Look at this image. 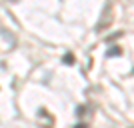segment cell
Masks as SVG:
<instances>
[{
  "instance_id": "1",
  "label": "cell",
  "mask_w": 134,
  "mask_h": 128,
  "mask_svg": "<svg viewBox=\"0 0 134 128\" xmlns=\"http://www.w3.org/2000/svg\"><path fill=\"white\" fill-rule=\"evenodd\" d=\"M72 60H74L72 54H66V56H64V62H66V64H72Z\"/></svg>"
},
{
  "instance_id": "2",
  "label": "cell",
  "mask_w": 134,
  "mask_h": 128,
  "mask_svg": "<svg viewBox=\"0 0 134 128\" xmlns=\"http://www.w3.org/2000/svg\"><path fill=\"white\" fill-rule=\"evenodd\" d=\"M120 54V48H114V50H108V56H116Z\"/></svg>"
},
{
  "instance_id": "3",
  "label": "cell",
  "mask_w": 134,
  "mask_h": 128,
  "mask_svg": "<svg viewBox=\"0 0 134 128\" xmlns=\"http://www.w3.org/2000/svg\"><path fill=\"white\" fill-rule=\"evenodd\" d=\"M10 2H16V0H10Z\"/></svg>"
}]
</instances>
